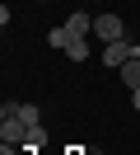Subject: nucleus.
I'll return each instance as SVG.
<instances>
[{
    "label": "nucleus",
    "mask_w": 140,
    "mask_h": 155,
    "mask_svg": "<svg viewBox=\"0 0 140 155\" xmlns=\"http://www.w3.org/2000/svg\"><path fill=\"white\" fill-rule=\"evenodd\" d=\"M121 85H126V89H140V57L121 66Z\"/></svg>",
    "instance_id": "obj_6"
},
{
    "label": "nucleus",
    "mask_w": 140,
    "mask_h": 155,
    "mask_svg": "<svg viewBox=\"0 0 140 155\" xmlns=\"http://www.w3.org/2000/svg\"><path fill=\"white\" fill-rule=\"evenodd\" d=\"M37 127H28L23 117H14V113H5L0 117V141L5 146H28V136H33Z\"/></svg>",
    "instance_id": "obj_1"
},
{
    "label": "nucleus",
    "mask_w": 140,
    "mask_h": 155,
    "mask_svg": "<svg viewBox=\"0 0 140 155\" xmlns=\"http://www.w3.org/2000/svg\"><path fill=\"white\" fill-rule=\"evenodd\" d=\"M65 28H70L75 38H84V33H93V19H89V14H70V19H65Z\"/></svg>",
    "instance_id": "obj_5"
},
{
    "label": "nucleus",
    "mask_w": 140,
    "mask_h": 155,
    "mask_svg": "<svg viewBox=\"0 0 140 155\" xmlns=\"http://www.w3.org/2000/svg\"><path fill=\"white\" fill-rule=\"evenodd\" d=\"M93 33H98L103 42H121L126 38V24H121L117 14H98V19H93Z\"/></svg>",
    "instance_id": "obj_3"
},
{
    "label": "nucleus",
    "mask_w": 140,
    "mask_h": 155,
    "mask_svg": "<svg viewBox=\"0 0 140 155\" xmlns=\"http://www.w3.org/2000/svg\"><path fill=\"white\" fill-rule=\"evenodd\" d=\"M140 57V47L131 38H121V42H107V47H103V66H112V71H121L126 66V61H135Z\"/></svg>",
    "instance_id": "obj_2"
},
{
    "label": "nucleus",
    "mask_w": 140,
    "mask_h": 155,
    "mask_svg": "<svg viewBox=\"0 0 140 155\" xmlns=\"http://www.w3.org/2000/svg\"><path fill=\"white\" fill-rule=\"evenodd\" d=\"M70 38H75V33L65 28V24H61V28H51V33H47V42H51L56 52H65V47H70Z\"/></svg>",
    "instance_id": "obj_7"
},
{
    "label": "nucleus",
    "mask_w": 140,
    "mask_h": 155,
    "mask_svg": "<svg viewBox=\"0 0 140 155\" xmlns=\"http://www.w3.org/2000/svg\"><path fill=\"white\" fill-rule=\"evenodd\" d=\"M0 113H14V117H23L28 127H42V113H37L33 104H5V108H0Z\"/></svg>",
    "instance_id": "obj_4"
},
{
    "label": "nucleus",
    "mask_w": 140,
    "mask_h": 155,
    "mask_svg": "<svg viewBox=\"0 0 140 155\" xmlns=\"http://www.w3.org/2000/svg\"><path fill=\"white\" fill-rule=\"evenodd\" d=\"M65 57H70V61H89V42H84V38H70Z\"/></svg>",
    "instance_id": "obj_8"
},
{
    "label": "nucleus",
    "mask_w": 140,
    "mask_h": 155,
    "mask_svg": "<svg viewBox=\"0 0 140 155\" xmlns=\"http://www.w3.org/2000/svg\"><path fill=\"white\" fill-rule=\"evenodd\" d=\"M131 108H135V113H140V89H131Z\"/></svg>",
    "instance_id": "obj_9"
}]
</instances>
